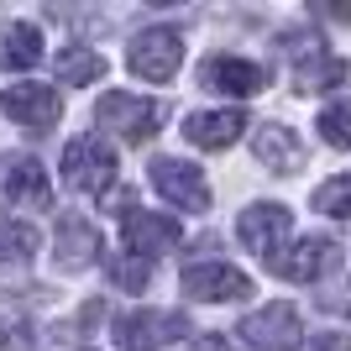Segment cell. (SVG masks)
Listing matches in <instances>:
<instances>
[{
    "mask_svg": "<svg viewBox=\"0 0 351 351\" xmlns=\"http://www.w3.org/2000/svg\"><path fill=\"white\" fill-rule=\"evenodd\" d=\"M95 121H100V126H110L121 142L142 147V142H152V136H158L162 105H158V100H142V95H126V89H116V95H100Z\"/></svg>",
    "mask_w": 351,
    "mask_h": 351,
    "instance_id": "cell-1",
    "label": "cell"
},
{
    "mask_svg": "<svg viewBox=\"0 0 351 351\" xmlns=\"http://www.w3.org/2000/svg\"><path fill=\"white\" fill-rule=\"evenodd\" d=\"M184 293L199 299V304H231V299L252 293V278L226 263H199V267H184Z\"/></svg>",
    "mask_w": 351,
    "mask_h": 351,
    "instance_id": "cell-11",
    "label": "cell"
},
{
    "mask_svg": "<svg viewBox=\"0 0 351 351\" xmlns=\"http://www.w3.org/2000/svg\"><path fill=\"white\" fill-rule=\"evenodd\" d=\"M43 63V32L32 21H0V69H37Z\"/></svg>",
    "mask_w": 351,
    "mask_h": 351,
    "instance_id": "cell-17",
    "label": "cell"
},
{
    "mask_svg": "<svg viewBox=\"0 0 351 351\" xmlns=\"http://www.w3.org/2000/svg\"><path fill=\"white\" fill-rule=\"evenodd\" d=\"M0 199L16 210H47L53 205V178L37 158H11L5 162V184H0Z\"/></svg>",
    "mask_w": 351,
    "mask_h": 351,
    "instance_id": "cell-13",
    "label": "cell"
},
{
    "mask_svg": "<svg viewBox=\"0 0 351 351\" xmlns=\"http://www.w3.org/2000/svg\"><path fill=\"white\" fill-rule=\"evenodd\" d=\"M37 252V231L21 220H0V267H21Z\"/></svg>",
    "mask_w": 351,
    "mask_h": 351,
    "instance_id": "cell-20",
    "label": "cell"
},
{
    "mask_svg": "<svg viewBox=\"0 0 351 351\" xmlns=\"http://www.w3.org/2000/svg\"><path fill=\"white\" fill-rule=\"evenodd\" d=\"M100 252H105L100 247V231H95L84 215H63L58 220V241H53V263H58V267L79 273V267H89Z\"/></svg>",
    "mask_w": 351,
    "mask_h": 351,
    "instance_id": "cell-15",
    "label": "cell"
},
{
    "mask_svg": "<svg viewBox=\"0 0 351 351\" xmlns=\"http://www.w3.org/2000/svg\"><path fill=\"white\" fill-rule=\"evenodd\" d=\"M236 336H241L247 351H293L299 336H304V325H299V309L293 304H267L236 325Z\"/></svg>",
    "mask_w": 351,
    "mask_h": 351,
    "instance_id": "cell-7",
    "label": "cell"
},
{
    "mask_svg": "<svg viewBox=\"0 0 351 351\" xmlns=\"http://www.w3.org/2000/svg\"><path fill=\"white\" fill-rule=\"evenodd\" d=\"M267 267L289 283H320L325 273L341 267V241L336 236H304V241H293L289 252H273Z\"/></svg>",
    "mask_w": 351,
    "mask_h": 351,
    "instance_id": "cell-4",
    "label": "cell"
},
{
    "mask_svg": "<svg viewBox=\"0 0 351 351\" xmlns=\"http://www.w3.org/2000/svg\"><path fill=\"white\" fill-rule=\"evenodd\" d=\"M189 351H236V346H231L226 336H215V330H210V336H194V341H189Z\"/></svg>",
    "mask_w": 351,
    "mask_h": 351,
    "instance_id": "cell-25",
    "label": "cell"
},
{
    "mask_svg": "<svg viewBox=\"0 0 351 351\" xmlns=\"http://www.w3.org/2000/svg\"><path fill=\"white\" fill-rule=\"evenodd\" d=\"M289 226H293V215L283 205H252V210H241V220H236V236H241L247 252H257L267 263V257L289 241Z\"/></svg>",
    "mask_w": 351,
    "mask_h": 351,
    "instance_id": "cell-12",
    "label": "cell"
},
{
    "mask_svg": "<svg viewBox=\"0 0 351 351\" xmlns=\"http://www.w3.org/2000/svg\"><path fill=\"white\" fill-rule=\"evenodd\" d=\"M252 152H257V162H267L273 173H299V168H304V142H299L293 126H283V121H263L257 136H252Z\"/></svg>",
    "mask_w": 351,
    "mask_h": 351,
    "instance_id": "cell-14",
    "label": "cell"
},
{
    "mask_svg": "<svg viewBox=\"0 0 351 351\" xmlns=\"http://www.w3.org/2000/svg\"><path fill=\"white\" fill-rule=\"evenodd\" d=\"M199 89H215V95H257L267 89V69L252 58H236V53H215V58L199 63Z\"/></svg>",
    "mask_w": 351,
    "mask_h": 351,
    "instance_id": "cell-9",
    "label": "cell"
},
{
    "mask_svg": "<svg viewBox=\"0 0 351 351\" xmlns=\"http://www.w3.org/2000/svg\"><path fill=\"white\" fill-rule=\"evenodd\" d=\"M315 210H320V215H336V220H351V173L320 184V189H315Z\"/></svg>",
    "mask_w": 351,
    "mask_h": 351,
    "instance_id": "cell-22",
    "label": "cell"
},
{
    "mask_svg": "<svg viewBox=\"0 0 351 351\" xmlns=\"http://www.w3.org/2000/svg\"><path fill=\"white\" fill-rule=\"evenodd\" d=\"M309 351H351V336H341V330H325V336L309 341Z\"/></svg>",
    "mask_w": 351,
    "mask_h": 351,
    "instance_id": "cell-24",
    "label": "cell"
},
{
    "mask_svg": "<svg viewBox=\"0 0 351 351\" xmlns=\"http://www.w3.org/2000/svg\"><path fill=\"white\" fill-rule=\"evenodd\" d=\"M63 178H69V189H84V194H105L116 184V152L100 142V136H73L63 147Z\"/></svg>",
    "mask_w": 351,
    "mask_h": 351,
    "instance_id": "cell-3",
    "label": "cell"
},
{
    "mask_svg": "<svg viewBox=\"0 0 351 351\" xmlns=\"http://www.w3.org/2000/svg\"><path fill=\"white\" fill-rule=\"evenodd\" d=\"M241 132H247V116H241V110H194V116L184 121V136H189L194 147H205V152H220V147L241 142Z\"/></svg>",
    "mask_w": 351,
    "mask_h": 351,
    "instance_id": "cell-16",
    "label": "cell"
},
{
    "mask_svg": "<svg viewBox=\"0 0 351 351\" xmlns=\"http://www.w3.org/2000/svg\"><path fill=\"white\" fill-rule=\"evenodd\" d=\"M0 110H5L21 132L43 136L47 126H58L63 100H58V89H53V84H5V89H0Z\"/></svg>",
    "mask_w": 351,
    "mask_h": 351,
    "instance_id": "cell-6",
    "label": "cell"
},
{
    "mask_svg": "<svg viewBox=\"0 0 351 351\" xmlns=\"http://www.w3.org/2000/svg\"><path fill=\"white\" fill-rule=\"evenodd\" d=\"M178 336H189V315L184 309H126L116 320V341L126 351H162Z\"/></svg>",
    "mask_w": 351,
    "mask_h": 351,
    "instance_id": "cell-2",
    "label": "cell"
},
{
    "mask_svg": "<svg viewBox=\"0 0 351 351\" xmlns=\"http://www.w3.org/2000/svg\"><path fill=\"white\" fill-rule=\"evenodd\" d=\"M126 63H132V73H142V79H152V84H168V79L184 69V32H173V27H147L142 37L132 43Z\"/></svg>",
    "mask_w": 351,
    "mask_h": 351,
    "instance_id": "cell-5",
    "label": "cell"
},
{
    "mask_svg": "<svg viewBox=\"0 0 351 351\" xmlns=\"http://www.w3.org/2000/svg\"><path fill=\"white\" fill-rule=\"evenodd\" d=\"M315 126H320V136L330 147H341V152H351V95L346 100H330L320 110V121H315Z\"/></svg>",
    "mask_w": 351,
    "mask_h": 351,
    "instance_id": "cell-21",
    "label": "cell"
},
{
    "mask_svg": "<svg viewBox=\"0 0 351 351\" xmlns=\"http://www.w3.org/2000/svg\"><path fill=\"white\" fill-rule=\"evenodd\" d=\"M110 283L126 293H142L152 283V263H142V257H110Z\"/></svg>",
    "mask_w": 351,
    "mask_h": 351,
    "instance_id": "cell-23",
    "label": "cell"
},
{
    "mask_svg": "<svg viewBox=\"0 0 351 351\" xmlns=\"http://www.w3.org/2000/svg\"><path fill=\"white\" fill-rule=\"evenodd\" d=\"M293 79H299V89H336V84H351V63L336 58V53H320V58H309L304 69H293Z\"/></svg>",
    "mask_w": 351,
    "mask_h": 351,
    "instance_id": "cell-19",
    "label": "cell"
},
{
    "mask_svg": "<svg viewBox=\"0 0 351 351\" xmlns=\"http://www.w3.org/2000/svg\"><path fill=\"white\" fill-rule=\"evenodd\" d=\"M121 231H126V247H132V257H168V252H178V241H184V226H178L173 215H152V210H126V220H121Z\"/></svg>",
    "mask_w": 351,
    "mask_h": 351,
    "instance_id": "cell-10",
    "label": "cell"
},
{
    "mask_svg": "<svg viewBox=\"0 0 351 351\" xmlns=\"http://www.w3.org/2000/svg\"><path fill=\"white\" fill-rule=\"evenodd\" d=\"M105 79V53H95L89 43L58 47V84H100Z\"/></svg>",
    "mask_w": 351,
    "mask_h": 351,
    "instance_id": "cell-18",
    "label": "cell"
},
{
    "mask_svg": "<svg viewBox=\"0 0 351 351\" xmlns=\"http://www.w3.org/2000/svg\"><path fill=\"white\" fill-rule=\"evenodd\" d=\"M152 189L168 199V205L189 210V215H205L210 210V184L194 162H178V158H152Z\"/></svg>",
    "mask_w": 351,
    "mask_h": 351,
    "instance_id": "cell-8",
    "label": "cell"
}]
</instances>
